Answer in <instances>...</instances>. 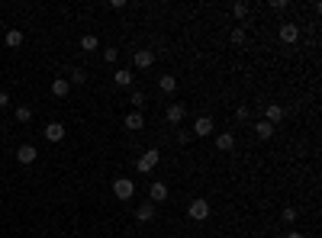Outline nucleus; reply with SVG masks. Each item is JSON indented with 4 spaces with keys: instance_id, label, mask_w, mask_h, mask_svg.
<instances>
[{
    "instance_id": "nucleus-1",
    "label": "nucleus",
    "mask_w": 322,
    "mask_h": 238,
    "mask_svg": "<svg viewBox=\"0 0 322 238\" xmlns=\"http://www.w3.org/2000/svg\"><path fill=\"white\" fill-rule=\"evenodd\" d=\"M113 193H116V200H132V196H136V184H132L129 177H116L113 180Z\"/></svg>"
},
{
    "instance_id": "nucleus-2",
    "label": "nucleus",
    "mask_w": 322,
    "mask_h": 238,
    "mask_svg": "<svg viewBox=\"0 0 322 238\" xmlns=\"http://www.w3.org/2000/svg\"><path fill=\"white\" fill-rule=\"evenodd\" d=\"M158 158H161V151H158V148H148V151L136 161V171H138V174H148V171H155Z\"/></svg>"
},
{
    "instance_id": "nucleus-3",
    "label": "nucleus",
    "mask_w": 322,
    "mask_h": 238,
    "mask_svg": "<svg viewBox=\"0 0 322 238\" xmlns=\"http://www.w3.org/2000/svg\"><path fill=\"white\" fill-rule=\"evenodd\" d=\"M187 216L190 219H197V222H203V219H209V203L200 196V200H190V206H187Z\"/></svg>"
},
{
    "instance_id": "nucleus-4",
    "label": "nucleus",
    "mask_w": 322,
    "mask_h": 238,
    "mask_svg": "<svg viewBox=\"0 0 322 238\" xmlns=\"http://www.w3.org/2000/svg\"><path fill=\"white\" fill-rule=\"evenodd\" d=\"M184 116H187L184 103H168V109H164V119H168L171 126H181V123H184Z\"/></svg>"
},
{
    "instance_id": "nucleus-5",
    "label": "nucleus",
    "mask_w": 322,
    "mask_h": 238,
    "mask_svg": "<svg viewBox=\"0 0 322 238\" xmlns=\"http://www.w3.org/2000/svg\"><path fill=\"white\" fill-rule=\"evenodd\" d=\"M190 135H197V138L213 135V119H209V116H197V123H193V132H190Z\"/></svg>"
},
{
    "instance_id": "nucleus-6",
    "label": "nucleus",
    "mask_w": 322,
    "mask_h": 238,
    "mask_svg": "<svg viewBox=\"0 0 322 238\" xmlns=\"http://www.w3.org/2000/svg\"><path fill=\"white\" fill-rule=\"evenodd\" d=\"M132 65H136L138 71H145V68H152L155 65V52H148V48H138L136 55H132Z\"/></svg>"
},
{
    "instance_id": "nucleus-7",
    "label": "nucleus",
    "mask_w": 322,
    "mask_h": 238,
    "mask_svg": "<svg viewBox=\"0 0 322 238\" xmlns=\"http://www.w3.org/2000/svg\"><path fill=\"white\" fill-rule=\"evenodd\" d=\"M164 200H168V184L155 180V184L148 187V203H164Z\"/></svg>"
},
{
    "instance_id": "nucleus-8",
    "label": "nucleus",
    "mask_w": 322,
    "mask_h": 238,
    "mask_svg": "<svg viewBox=\"0 0 322 238\" xmlns=\"http://www.w3.org/2000/svg\"><path fill=\"white\" fill-rule=\"evenodd\" d=\"M36 158H39L36 145H20V148H16V161H20V164H32Z\"/></svg>"
},
{
    "instance_id": "nucleus-9",
    "label": "nucleus",
    "mask_w": 322,
    "mask_h": 238,
    "mask_svg": "<svg viewBox=\"0 0 322 238\" xmlns=\"http://www.w3.org/2000/svg\"><path fill=\"white\" fill-rule=\"evenodd\" d=\"M216 148H219V151H235V135H232V132H219V135H216Z\"/></svg>"
},
{
    "instance_id": "nucleus-10",
    "label": "nucleus",
    "mask_w": 322,
    "mask_h": 238,
    "mask_svg": "<svg viewBox=\"0 0 322 238\" xmlns=\"http://www.w3.org/2000/svg\"><path fill=\"white\" fill-rule=\"evenodd\" d=\"M297 39H299V26H297V23H284V26H280V42L293 45Z\"/></svg>"
},
{
    "instance_id": "nucleus-11",
    "label": "nucleus",
    "mask_w": 322,
    "mask_h": 238,
    "mask_svg": "<svg viewBox=\"0 0 322 238\" xmlns=\"http://www.w3.org/2000/svg\"><path fill=\"white\" fill-rule=\"evenodd\" d=\"M280 119H284V107H280V103H271L268 109H264V123H271L277 129V123H280Z\"/></svg>"
},
{
    "instance_id": "nucleus-12",
    "label": "nucleus",
    "mask_w": 322,
    "mask_h": 238,
    "mask_svg": "<svg viewBox=\"0 0 322 238\" xmlns=\"http://www.w3.org/2000/svg\"><path fill=\"white\" fill-rule=\"evenodd\" d=\"M52 93L58 97V100H62V97H68V93H71L68 77H55V81H52Z\"/></svg>"
},
{
    "instance_id": "nucleus-13",
    "label": "nucleus",
    "mask_w": 322,
    "mask_h": 238,
    "mask_svg": "<svg viewBox=\"0 0 322 238\" xmlns=\"http://www.w3.org/2000/svg\"><path fill=\"white\" fill-rule=\"evenodd\" d=\"M132 81H136V77H132L129 68H119V71L113 74V84H116V87H132Z\"/></svg>"
},
{
    "instance_id": "nucleus-14",
    "label": "nucleus",
    "mask_w": 322,
    "mask_h": 238,
    "mask_svg": "<svg viewBox=\"0 0 322 238\" xmlns=\"http://www.w3.org/2000/svg\"><path fill=\"white\" fill-rule=\"evenodd\" d=\"M46 138H48V142H62V138H65V126L62 123H48L46 126Z\"/></svg>"
},
{
    "instance_id": "nucleus-15",
    "label": "nucleus",
    "mask_w": 322,
    "mask_h": 238,
    "mask_svg": "<svg viewBox=\"0 0 322 238\" xmlns=\"http://www.w3.org/2000/svg\"><path fill=\"white\" fill-rule=\"evenodd\" d=\"M136 219L138 222H152L155 219V203H142V206L136 209Z\"/></svg>"
},
{
    "instance_id": "nucleus-16",
    "label": "nucleus",
    "mask_w": 322,
    "mask_h": 238,
    "mask_svg": "<svg viewBox=\"0 0 322 238\" xmlns=\"http://www.w3.org/2000/svg\"><path fill=\"white\" fill-rule=\"evenodd\" d=\"M123 126H126V129H132V132H138L142 126H145V116H142V113H129L123 119Z\"/></svg>"
},
{
    "instance_id": "nucleus-17",
    "label": "nucleus",
    "mask_w": 322,
    "mask_h": 238,
    "mask_svg": "<svg viewBox=\"0 0 322 238\" xmlns=\"http://www.w3.org/2000/svg\"><path fill=\"white\" fill-rule=\"evenodd\" d=\"M158 87H161L164 93H174V90H177V77H174V74H161Z\"/></svg>"
},
{
    "instance_id": "nucleus-18",
    "label": "nucleus",
    "mask_w": 322,
    "mask_h": 238,
    "mask_svg": "<svg viewBox=\"0 0 322 238\" xmlns=\"http://www.w3.org/2000/svg\"><path fill=\"white\" fill-rule=\"evenodd\" d=\"M254 135H258V138H271V135H274V126L264 123V119H258V123H254Z\"/></svg>"
},
{
    "instance_id": "nucleus-19",
    "label": "nucleus",
    "mask_w": 322,
    "mask_h": 238,
    "mask_svg": "<svg viewBox=\"0 0 322 238\" xmlns=\"http://www.w3.org/2000/svg\"><path fill=\"white\" fill-rule=\"evenodd\" d=\"M232 45H235V48H242V45H245V42H248V32H245V26H238V29H232Z\"/></svg>"
},
{
    "instance_id": "nucleus-20",
    "label": "nucleus",
    "mask_w": 322,
    "mask_h": 238,
    "mask_svg": "<svg viewBox=\"0 0 322 238\" xmlns=\"http://www.w3.org/2000/svg\"><path fill=\"white\" fill-rule=\"evenodd\" d=\"M13 116H16V123H23V126H26V123H32V109H29V107H23V103L13 109Z\"/></svg>"
},
{
    "instance_id": "nucleus-21",
    "label": "nucleus",
    "mask_w": 322,
    "mask_h": 238,
    "mask_svg": "<svg viewBox=\"0 0 322 238\" xmlns=\"http://www.w3.org/2000/svg\"><path fill=\"white\" fill-rule=\"evenodd\" d=\"M3 42H7L10 48H20V45H23V32H20V29H10V32H7V39H3Z\"/></svg>"
},
{
    "instance_id": "nucleus-22",
    "label": "nucleus",
    "mask_w": 322,
    "mask_h": 238,
    "mask_svg": "<svg viewBox=\"0 0 322 238\" xmlns=\"http://www.w3.org/2000/svg\"><path fill=\"white\" fill-rule=\"evenodd\" d=\"M129 103H132V107H136V113H138V109L145 107V90H132V97H129Z\"/></svg>"
},
{
    "instance_id": "nucleus-23",
    "label": "nucleus",
    "mask_w": 322,
    "mask_h": 238,
    "mask_svg": "<svg viewBox=\"0 0 322 238\" xmlns=\"http://www.w3.org/2000/svg\"><path fill=\"white\" fill-rule=\"evenodd\" d=\"M81 48H84V52H97V48H100L97 36H84V39H81Z\"/></svg>"
},
{
    "instance_id": "nucleus-24",
    "label": "nucleus",
    "mask_w": 322,
    "mask_h": 238,
    "mask_svg": "<svg viewBox=\"0 0 322 238\" xmlns=\"http://www.w3.org/2000/svg\"><path fill=\"white\" fill-rule=\"evenodd\" d=\"M87 81V74L81 68H71V77H68V84H84Z\"/></svg>"
},
{
    "instance_id": "nucleus-25",
    "label": "nucleus",
    "mask_w": 322,
    "mask_h": 238,
    "mask_svg": "<svg viewBox=\"0 0 322 238\" xmlns=\"http://www.w3.org/2000/svg\"><path fill=\"white\" fill-rule=\"evenodd\" d=\"M232 16H235V20H245V16H248V3H235V7H232Z\"/></svg>"
},
{
    "instance_id": "nucleus-26",
    "label": "nucleus",
    "mask_w": 322,
    "mask_h": 238,
    "mask_svg": "<svg viewBox=\"0 0 322 238\" xmlns=\"http://www.w3.org/2000/svg\"><path fill=\"white\" fill-rule=\"evenodd\" d=\"M280 219H284L287 225H290V222H297V209H293V206H287L284 213H280Z\"/></svg>"
},
{
    "instance_id": "nucleus-27",
    "label": "nucleus",
    "mask_w": 322,
    "mask_h": 238,
    "mask_svg": "<svg viewBox=\"0 0 322 238\" xmlns=\"http://www.w3.org/2000/svg\"><path fill=\"white\" fill-rule=\"evenodd\" d=\"M103 58H107V62H116V58H119V52H116V48H103Z\"/></svg>"
},
{
    "instance_id": "nucleus-28",
    "label": "nucleus",
    "mask_w": 322,
    "mask_h": 238,
    "mask_svg": "<svg viewBox=\"0 0 322 238\" xmlns=\"http://www.w3.org/2000/svg\"><path fill=\"white\" fill-rule=\"evenodd\" d=\"M271 10H277V13H280V10H287V0H271Z\"/></svg>"
},
{
    "instance_id": "nucleus-29",
    "label": "nucleus",
    "mask_w": 322,
    "mask_h": 238,
    "mask_svg": "<svg viewBox=\"0 0 322 238\" xmlns=\"http://www.w3.org/2000/svg\"><path fill=\"white\" fill-rule=\"evenodd\" d=\"M235 116H238V119H242V123H245V119H248V116H252V113H248V107H238V109H235Z\"/></svg>"
},
{
    "instance_id": "nucleus-30",
    "label": "nucleus",
    "mask_w": 322,
    "mask_h": 238,
    "mask_svg": "<svg viewBox=\"0 0 322 238\" xmlns=\"http://www.w3.org/2000/svg\"><path fill=\"white\" fill-rule=\"evenodd\" d=\"M0 107H10V93L7 90H0Z\"/></svg>"
},
{
    "instance_id": "nucleus-31",
    "label": "nucleus",
    "mask_w": 322,
    "mask_h": 238,
    "mask_svg": "<svg viewBox=\"0 0 322 238\" xmlns=\"http://www.w3.org/2000/svg\"><path fill=\"white\" fill-rule=\"evenodd\" d=\"M287 238H303V232H287Z\"/></svg>"
},
{
    "instance_id": "nucleus-32",
    "label": "nucleus",
    "mask_w": 322,
    "mask_h": 238,
    "mask_svg": "<svg viewBox=\"0 0 322 238\" xmlns=\"http://www.w3.org/2000/svg\"><path fill=\"white\" fill-rule=\"evenodd\" d=\"M0 129H3V126H0Z\"/></svg>"
}]
</instances>
